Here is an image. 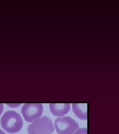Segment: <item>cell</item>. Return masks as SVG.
I'll return each instance as SVG.
<instances>
[{"mask_svg": "<svg viewBox=\"0 0 119 134\" xmlns=\"http://www.w3.org/2000/svg\"><path fill=\"white\" fill-rule=\"evenodd\" d=\"M55 127L58 134H73L80 128L75 120L69 116L57 118L55 121Z\"/></svg>", "mask_w": 119, "mask_h": 134, "instance_id": "3957f363", "label": "cell"}, {"mask_svg": "<svg viewBox=\"0 0 119 134\" xmlns=\"http://www.w3.org/2000/svg\"><path fill=\"white\" fill-rule=\"evenodd\" d=\"M51 112L56 116H63L70 111V103H50L49 104Z\"/></svg>", "mask_w": 119, "mask_h": 134, "instance_id": "5b68a950", "label": "cell"}, {"mask_svg": "<svg viewBox=\"0 0 119 134\" xmlns=\"http://www.w3.org/2000/svg\"><path fill=\"white\" fill-rule=\"evenodd\" d=\"M4 110V104L3 103H0V116L2 114Z\"/></svg>", "mask_w": 119, "mask_h": 134, "instance_id": "ba28073f", "label": "cell"}, {"mask_svg": "<svg viewBox=\"0 0 119 134\" xmlns=\"http://www.w3.org/2000/svg\"><path fill=\"white\" fill-rule=\"evenodd\" d=\"M73 134H87V128H80L76 130V132Z\"/></svg>", "mask_w": 119, "mask_h": 134, "instance_id": "52a82bcc", "label": "cell"}, {"mask_svg": "<svg viewBox=\"0 0 119 134\" xmlns=\"http://www.w3.org/2000/svg\"><path fill=\"white\" fill-rule=\"evenodd\" d=\"M54 132L52 121L47 116L39 118L29 125V134H52Z\"/></svg>", "mask_w": 119, "mask_h": 134, "instance_id": "7a4b0ae2", "label": "cell"}, {"mask_svg": "<svg viewBox=\"0 0 119 134\" xmlns=\"http://www.w3.org/2000/svg\"><path fill=\"white\" fill-rule=\"evenodd\" d=\"M43 111V105L40 103H26L21 108V113L24 120L29 123L40 118Z\"/></svg>", "mask_w": 119, "mask_h": 134, "instance_id": "277c9868", "label": "cell"}, {"mask_svg": "<svg viewBox=\"0 0 119 134\" xmlns=\"http://www.w3.org/2000/svg\"><path fill=\"white\" fill-rule=\"evenodd\" d=\"M1 125L3 129L10 134L19 132L23 126L21 116L16 112L10 110L5 112L1 119Z\"/></svg>", "mask_w": 119, "mask_h": 134, "instance_id": "6da1fadb", "label": "cell"}, {"mask_svg": "<svg viewBox=\"0 0 119 134\" xmlns=\"http://www.w3.org/2000/svg\"><path fill=\"white\" fill-rule=\"evenodd\" d=\"M0 134H6L2 130L0 129Z\"/></svg>", "mask_w": 119, "mask_h": 134, "instance_id": "9c48e42d", "label": "cell"}, {"mask_svg": "<svg viewBox=\"0 0 119 134\" xmlns=\"http://www.w3.org/2000/svg\"><path fill=\"white\" fill-rule=\"evenodd\" d=\"M72 108L73 113L77 118L81 120L87 119V104L73 103Z\"/></svg>", "mask_w": 119, "mask_h": 134, "instance_id": "8992f818", "label": "cell"}]
</instances>
